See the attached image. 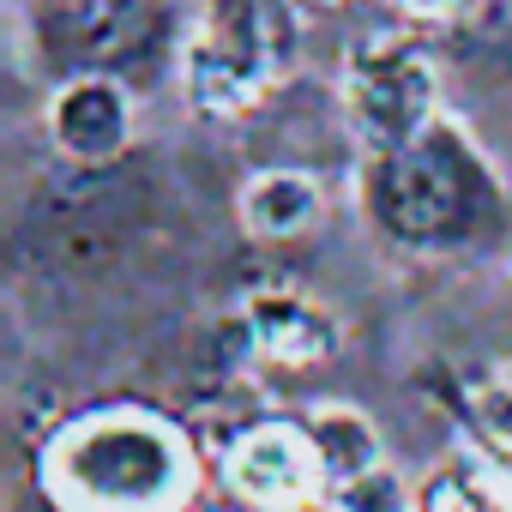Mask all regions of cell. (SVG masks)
Instances as JSON below:
<instances>
[{
    "label": "cell",
    "instance_id": "cell-1",
    "mask_svg": "<svg viewBox=\"0 0 512 512\" xmlns=\"http://www.w3.org/2000/svg\"><path fill=\"white\" fill-rule=\"evenodd\" d=\"M193 488V440L151 410H91L43 446V494L55 512H181Z\"/></svg>",
    "mask_w": 512,
    "mask_h": 512
},
{
    "label": "cell",
    "instance_id": "cell-2",
    "mask_svg": "<svg viewBox=\"0 0 512 512\" xmlns=\"http://www.w3.org/2000/svg\"><path fill=\"white\" fill-rule=\"evenodd\" d=\"M368 211L392 241L446 253V247L488 235L506 199L494 187V169L470 151V139L434 121L410 145L368 157Z\"/></svg>",
    "mask_w": 512,
    "mask_h": 512
},
{
    "label": "cell",
    "instance_id": "cell-3",
    "mask_svg": "<svg viewBox=\"0 0 512 512\" xmlns=\"http://www.w3.org/2000/svg\"><path fill=\"white\" fill-rule=\"evenodd\" d=\"M139 223H145V181L103 163V169H73L61 181H43V193L25 211L19 241L43 272L85 284V278L115 272Z\"/></svg>",
    "mask_w": 512,
    "mask_h": 512
},
{
    "label": "cell",
    "instance_id": "cell-4",
    "mask_svg": "<svg viewBox=\"0 0 512 512\" xmlns=\"http://www.w3.org/2000/svg\"><path fill=\"white\" fill-rule=\"evenodd\" d=\"M290 67H296L290 0H205L199 31L181 49L187 103L205 115L253 109Z\"/></svg>",
    "mask_w": 512,
    "mask_h": 512
},
{
    "label": "cell",
    "instance_id": "cell-5",
    "mask_svg": "<svg viewBox=\"0 0 512 512\" xmlns=\"http://www.w3.org/2000/svg\"><path fill=\"white\" fill-rule=\"evenodd\" d=\"M344 121L368 145V157L410 145L440 121V73L434 55L410 37H368L344 61Z\"/></svg>",
    "mask_w": 512,
    "mask_h": 512
},
{
    "label": "cell",
    "instance_id": "cell-6",
    "mask_svg": "<svg viewBox=\"0 0 512 512\" xmlns=\"http://www.w3.org/2000/svg\"><path fill=\"white\" fill-rule=\"evenodd\" d=\"M43 133L61 151L67 169H103L121 163L133 145V97L115 73L103 67H79L73 79H61L43 103Z\"/></svg>",
    "mask_w": 512,
    "mask_h": 512
},
{
    "label": "cell",
    "instance_id": "cell-7",
    "mask_svg": "<svg viewBox=\"0 0 512 512\" xmlns=\"http://www.w3.org/2000/svg\"><path fill=\"white\" fill-rule=\"evenodd\" d=\"M223 482H229L235 500L260 506V512H296V506H308L314 488L326 482L308 422H253L229 446Z\"/></svg>",
    "mask_w": 512,
    "mask_h": 512
},
{
    "label": "cell",
    "instance_id": "cell-8",
    "mask_svg": "<svg viewBox=\"0 0 512 512\" xmlns=\"http://www.w3.org/2000/svg\"><path fill=\"white\" fill-rule=\"evenodd\" d=\"M241 326H247V344L260 350L266 362H284V368H308V362H326L338 350V326L320 302H308L302 290H260L241 302Z\"/></svg>",
    "mask_w": 512,
    "mask_h": 512
},
{
    "label": "cell",
    "instance_id": "cell-9",
    "mask_svg": "<svg viewBox=\"0 0 512 512\" xmlns=\"http://www.w3.org/2000/svg\"><path fill=\"white\" fill-rule=\"evenodd\" d=\"M235 217L253 241H296L320 223V181L302 169H260L241 187Z\"/></svg>",
    "mask_w": 512,
    "mask_h": 512
},
{
    "label": "cell",
    "instance_id": "cell-10",
    "mask_svg": "<svg viewBox=\"0 0 512 512\" xmlns=\"http://www.w3.org/2000/svg\"><path fill=\"white\" fill-rule=\"evenodd\" d=\"M308 434H314L320 476H326V488H332V494H338V488H350L356 476H368V470H380V464H386L380 434H374V422H368L362 410L326 404V410H314V416H308Z\"/></svg>",
    "mask_w": 512,
    "mask_h": 512
},
{
    "label": "cell",
    "instance_id": "cell-11",
    "mask_svg": "<svg viewBox=\"0 0 512 512\" xmlns=\"http://www.w3.org/2000/svg\"><path fill=\"white\" fill-rule=\"evenodd\" d=\"M338 512H422V506L410 500V488L398 482V470L380 464V470L356 476L350 488H338Z\"/></svg>",
    "mask_w": 512,
    "mask_h": 512
},
{
    "label": "cell",
    "instance_id": "cell-12",
    "mask_svg": "<svg viewBox=\"0 0 512 512\" xmlns=\"http://www.w3.org/2000/svg\"><path fill=\"white\" fill-rule=\"evenodd\" d=\"M476 422H482V434H488L500 452H512V380H500V386H488V392L476 398Z\"/></svg>",
    "mask_w": 512,
    "mask_h": 512
},
{
    "label": "cell",
    "instance_id": "cell-13",
    "mask_svg": "<svg viewBox=\"0 0 512 512\" xmlns=\"http://www.w3.org/2000/svg\"><path fill=\"white\" fill-rule=\"evenodd\" d=\"M422 512H482V494L464 476H440V482H428Z\"/></svg>",
    "mask_w": 512,
    "mask_h": 512
},
{
    "label": "cell",
    "instance_id": "cell-14",
    "mask_svg": "<svg viewBox=\"0 0 512 512\" xmlns=\"http://www.w3.org/2000/svg\"><path fill=\"white\" fill-rule=\"evenodd\" d=\"M398 13H410V19H434V25H452V19H470L482 0H392Z\"/></svg>",
    "mask_w": 512,
    "mask_h": 512
},
{
    "label": "cell",
    "instance_id": "cell-15",
    "mask_svg": "<svg viewBox=\"0 0 512 512\" xmlns=\"http://www.w3.org/2000/svg\"><path fill=\"white\" fill-rule=\"evenodd\" d=\"M145 7H163V0H145Z\"/></svg>",
    "mask_w": 512,
    "mask_h": 512
},
{
    "label": "cell",
    "instance_id": "cell-16",
    "mask_svg": "<svg viewBox=\"0 0 512 512\" xmlns=\"http://www.w3.org/2000/svg\"><path fill=\"white\" fill-rule=\"evenodd\" d=\"M326 7H338V0H326Z\"/></svg>",
    "mask_w": 512,
    "mask_h": 512
}]
</instances>
